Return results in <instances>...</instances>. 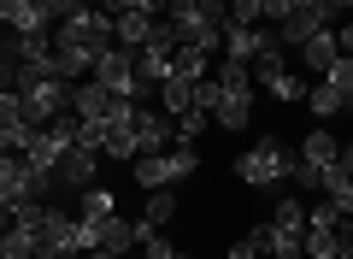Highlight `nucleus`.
Returning a JSON list of instances; mask_svg holds the SVG:
<instances>
[{"label":"nucleus","instance_id":"obj_1","mask_svg":"<svg viewBox=\"0 0 353 259\" xmlns=\"http://www.w3.org/2000/svg\"><path fill=\"white\" fill-rule=\"evenodd\" d=\"M53 48H83L88 59H101V53L118 48V30H112V12L101 6H77L59 30H53Z\"/></svg>","mask_w":353,"mask_h":259},{"label":"nucleus","instance_id":"obj_2","mask_svg":"<svg viewBox=\"0 0 353 259\" xmlns=\"http://www.w3.org/2000/svg\"><path fill=\"white\" fill-rule=\"evenodd\" d=\"M289 165H294V153L283 148L277 136H259V142L236 160V177H241L248 189H283V183H289Z\"/></svg>","mask_w":353,"mask_h":259},{"label":"nucleus","instance_id":"obj_3","mask_svg":"<svg viewBox=\"0 0 353 259\" xmlns=\"http://www.w3.org/2000/svg\"><path fill=\"white\" fill-rule=\"evenodd\" d=\"M71 88L77 83H65V77H30V71H18V95H24V106H30V124H41V130L71 112Z\"/></svg>","mask_w":353,"mask_h":259},{"label":"nucleus","instance_id":"obj_4","mask_svg":"<svg viewBox=\"0 0 353 259\" xmlns=\"http://www.w3.org/2000/svg\"><path fill=\"white\" fill-rule=\"evenodd\" d=\"M94 83H106L118 100H136V106H141V95H148V88H141V77H136V53H130V48L101 53V59H94Z\"/></svg>","mask_w":353,"mask_h":259},{"label":"nucleus","instance_id":"obj_5","mask_svg":"<svg viewBox=\"0 0 353 259\" xmlns=\"http://www.w3.org/2000/svg\"><path fill=\"white\" fill-rule=\"evenodd\" d=\"M101 153H106V160H124V165L141 153L136 148V100H118V106H112V118H106V148Z\"/></svg>","mask_w":353,"mask_h":259},{"label":"nucleus","instance_id":"obj_6","mask_svg":"<svg viewBox=\"0 0 353 259\" xmlns=\"http://www.w3.org/2000/svg\"><path fill=\"white\" fill-rule=\"evenodd\" d=\"M0 207H41V200H30V160L24 153H0Z\"/></svg>","mask_w":353,"mask_h":259},{"label":"nucleus","instance_id":"obj_7","mask_svg":"<svg viewBox=\"0 0 353 259\" xmlns=\"http://www.w3.org/2000/svg\"><path fill=\"white\" fill-rule=\"evenodd\" d=\"M41 242L53 247L59 259H71V253H83V236H77V218L71 212H59V207H41Z\"/></svg>","mask_w":353,"mask_h":259},{"label":"nucleus","instance_id":"obj_8","mask_svg":"<svg viewBox=\"0 0 353 259\" xmlns=\"http://www.w3.org/2000/svg\"><path fill=\"white\" fill-rule=\"evenodd\" d=\"M171 142H176V124L165 118L159 106H136V148L141 153H165ZM141 153H136V160H141Z\"/></svg>","mask_w":353,"mask_h":259},{"label":"nucleus","instance_id":"obj_9","mask_svg":"<svg viewBox=\"0 0 353 259\" xmlns=\"http://www.w3.org/2000/svg\"><path fill=\"white\" fill-rule=\"evenodd\" d=\"M112 106H118V95H112L106 83H94V77H83V83L71 88V112H77V118L106 124V118H112Z\"/></svg>","mask_w":353,"mask_h":259},{"label":"nucleus","instance_id":"obj_10","mask_svg":"<svg viewBox=\"0 0 353 259\" xmlns=\"http://www.w3.org/2000/svg\"><path fill=\"white\" fill-rule=\"evenodd\" d=\"M94 171H101V153H94V148H65L59 165H53V177H59L65 189H88Z\"/></svg>","mask_w":353,"mask_h":259},{"label":"nucleus","instance_id":"obj_11","mask_svg":"<svg viewBox=\"0 0 353 259\" xmlns=\"http://www.w3.org/2000/svg\"><path fill=\"white\" fill-rule=\"evenodd\" d=\"M0 30H12V36H48L36 0H0Z\"/></svg>","mask_w":353,"mask_h":259},{"label":"nucleus","instance_id":"obj_12","mask_svg":"<svg viewBox=\"0 0 353 259\" xmlns=\"http://www.w3.org/2000/svg\"><path fill=\"white\" fill-rule=\"evenodd\" d=\"M301 59H306V71H312V77H330V71H336V59H341L336 30H318V36H306V41H301Z\"/></svg>","mask_w":353,"mask_h":259},{"label":"nucleus","instance_id":"obj_13","mask_svg":"<svg viewBox=\"0 0 353 259\" xmlns=\"http://www.w3.org/2000/svg\"><path fill=\"white\" fill-rule=\"evenodd\" d=\"M94 224V247H106V253H124L130 259V247H136V230H130V218H88Z\"/></svg>","mask_w":353,"mask_h":259},{"label":"nucleus","instance_id":"obj_14","mask_svg":"<svg viewBox=\"0 0 353 259\" xmlns=\"http://www.w3.org/2000/svg\"><path fill=\"white\" fill-rule=\"evenodd\" d=\"M248 71H253V83H271L277 71H289V48H283V41L271 36V30H265V41H259V53H253V65H248Z\"/></svg>","mask_w":353,"mask_h":259},{"label":"nucleus","instance_id":"obj_15","mask_svg":"<svg viewBox=\"0 0 353 259\" xmlns=\"http://www.w3.org/2000/svg\"><path fill=\"white\" fill-rule=\"evenodd\" d=\"M112 30H118V48H130V53H141L153 41V18L148 12H118Z\"/></svg>","mask_w":353,"mask_h":259},{"label":"nucleus","instance_id":"obj_16","mask_svg":"<svg viewBox=\"0 0 353 259\" xmlns=\"http://www.w3.org/2000/svg\"><path fill=\"white\" fill-rule=\"evenodd\" d=\"M194 106V83H189V77H165V83H159V112H165V118H183V112H189Z\"/></svg>","mask_w":353,"mask_h":259},{"label":"nucleus","instance_id":"obj_17","mask_svg":"<svg viewBox=\"0 0 353 259\" xmlns=\"http://www.w3.org/2000/svg\"><path fill=\"white\" fill-rule=\"evenodd\" d=\"M301 160H306V165H318V171H330V165L341 160V142L330 136V130H306V142H301Z\"/></svg>","mask_w":353,"mask_h":259},{"label":"nucleus","instance_id":"obj_18","mask_svg":"<svg viewBox=\"0 0 353 259\" xmlns=\"http://www.w3.org/2000/svg\"><path fill=\"white\" fill-rule=\"evenodd\" d=\"M130 183L136 189H171V171H165V153H141V160H130Z\"/></svg>","mask_w":353,"mask_h":259},{"label":"nucleus","instance_id":"obj_19","mask_svg":"<svg viewBox=\"0 0 353 259\" xmlns=\"http://www.w3.org/2000/svg\"><path fill=\"white\" fill-rule=\"evenodd\" d=\"M248 118H253V95H218V106H212L218 130H248Z\"/></svg>","mask_w":353,"mask_h":259},{"label":"nucleus","instance_id":"obj_20","mask_svg":"<svg viewBox=\"0 0 353 259\" xmlns=\"http://www.w3.org/2000/svg\"><path fill=\"white\" fill-rule=\"evenodd\" d=\"M259 41H265V30H241V24H224V59H236V65H253Z\"/></svg>","mask_w":353,"mask_h":259},{"label":"nucleus","instance_id":"obj_21","mask_svg":"<svg viewBox=\"0 0 353 259\" xmlns=\"http://www.w3.org/2000/svg\"><path fill=\"white\" fill-rule=\"evenodd\" d=\"M306 106H312V118H341V112H347L341 106V88L330 83V77H318V83L306 88Z\"/></svg>","mask_w":353,"mask_h":259},{"label":"nucleus","instance_id":"obj_22","mask_svg":"<svg viewBox=\"0 0 353 259\" xmlns=\"http://www.w3.org/2000/svg\"><path fill=\"white\" fill-rule=\"evenodd\" d=\"M194 165H201V148H194V142H171V148H165V171H171V183L194 177Z\"/></svg>","mask_w":353,"mask_h":259},{"label":"nucleus","instance_id":"obj_23","mask_svg":"<svg viewBox=\"0 0 353 259\" xmlns=\"http://www.w3.org/2000/svg\"><path fill=\"white\" fill-rule=\"evenodd\" d=\"M171 71H176V77H189V83H201V77L212 71V53H201V48H176V53H171Z\"/></svg>","mask_w":353,"mask_h":259},{"label":"nucleus","instance_id":"obj_24","mask_svg":"<svg viewBox=\"0 0 353 259\" xmlns=\"http://www.w3.org/2000/svg\"><path fill=\"white\" fill-rule=\"evenodd\" d=\"M171 218H176V189H153L141 224H148V230H159V224H171Z\"/></svg>","mask_w":353,"mask_h":259},{"label":"nucleus","instance_id":"obj_25","mask_svg":"<svg viewBox=\"0 0 353 259\" xmlns=\"http://www.w3.org/2000/svg\"><path fill=\"white\" fill-rule=\"evenodd\" d=\"M271 230H283V236H301L306 230V207L294 195H283L277 200V212H271Z\"/></svg>","mask_w":353,"mask_h":259},{"label":"nucleus","instance_id":"obj_26","mask_svg":"<svg viewBox=\"0 0 353 259\" xmlns=\"http://www.w3.org/2000/svg\"><path fill=\"white\" fill-rule=\"evenodd\" d=\"M218 88H224V95H253V71L236 65V59H224L218 65Z\"/></svg>","mask_w":353,"mask_h":259},{"label":"nucleus","instance_id":"obj_27","mask_svg":"<svg viewBox=\"0 0 353 259\" xmlns=\"http://www.w3.org/2000/svg\"><path fill=\"white\" fill-rule=\"evenodd\" d=\"M0 124H12V130H24V124H30V106H24L18 88H0ZM36 130H41V124H36Z\"/></svg>","mask_w":353,"mask_h":259},{"label":"nucleus","instance_id":"obj_28","mask_svg":"<svg viewBox=\"0 0 353 259\" xmlns=\"http://www.w3.org/2000/svg\"><path fill=\"white\" fill-rule=\"evenodd\" d=\"M77 195H83V218H112V189L88 183V189H77Z\"/></svg>","mask_w":353,"mask_h":259},{"label":"nucleus","instance_id":"obj_29","mask_svg":"<svg viewBox=\"0 0 353 259\" xmlns=\"http://www.w3.org/2000/svg\"><path fill=\"white\" fill-rule=\"evenodd\" d=\"M171 124H176V142H201V136H206V124H212V112L189 106L183 118H171Z\"/></svg>","mask_w":353,"mask_h":259},{"label":"nucleus","instance_id":"obj_30","mask_svg":"<svg viewBox=\"0 0 353 259\" xmlns=\"http://www.w3.org/2000/svg\"><path fill=\"white\" fill-rule=\"evenodd\" d=\"M265 88H271V95H277V100H306V83H301V77H294V71H277V77H271V83H265Z\"/></svg>","mask_w":353,"mask_h":259},{"label":"nucleus","instance_id":"obj_31","mask_svg":"<svg viewBox=\"0 0 353 259\" xmlns=\"http://www.w3.org/2000/svg\"><path fill=\"white\" fill-rule=\"evenodd\" d=\"M259 0H230V18H224V24H241V30H259Z\"/></svg>","mask_w":353,"mask_h":259},{"label":"nucleus","instance_id":"obj_32","mask_svg":"<svg viewBox=\"0 0 353 259\" xmlns=\"http://www.w3.org/2000/svg\"><path fill=\"white\" fill-rule=\"evenodd\" d=\"M36 6H41V24H48V30H59L65 18L77 12V0H36Z\"/></svg>","mask_w":353,"mask_h":259},{"label":"nucleus","instance_id":"obj_33","mask_svg":"<svg viewBox=\"0 0 353 259\" xmlns=\"http://www.w3.org/2000/svg\"><path fill=\"white\" fill-rule=\"evenodd\" d=\"M141 259H194V253H183V247H171L165 236H153V242H141Z\"/></svg>","mask_w":353,"mask_h":259},{"label":"nucleus","instance_id":"obj_34","mask_svg":"<svg viewBox=\"0 0 353 259\" xmlns=\"http://www.w3.org/2000/svg\"><path fill=\"white\" fill-rule=\"evenodd\" d=\"M336 259H353V218L336 224Z\"/></svg>","mask_w":353,"mask_h":259},{"label":"nucleus","instance_id":"obj_35","mask_svg":"<svg viewBox=\"0 0 353 259\" xmlns=\"http://www.w3.org/2000/svg\"><path fill=\"white\" fill-rule=\"evenodd\" d=\"M259 12H265V18H271V30H277V24H283V18H289V0H259Z\"/></svg>","mask_w":353,"mask_h":259},{"label":"nucleus","instance_id":"obj_36","mask_svg":"<svg viewBox=\"0 0 353 259\" xmlns=\"http://www.w3.org/2000/svg\"><path fill=\"white\" fill-rule=\"evenodd\" d=\"M230 259H271V253H259V247H253V242H248V236H241V242H236V247H230Z\"/></svg>","mask_w":353,"mask_h":259},{"label":"nucleus","instance_id":"obj_37","mask_svg":"<svg viewBox=\"0 0 353 259\" xmlns=\"http://www.w3.org/2000/svg\"><path fill=\"white\" fill-rule=\"evenodd\" d=\"M336 48H341V59H353V24L336 30Z\"/></svg>","mask_w":353,"mask_h":259},{"label":"nucleus","instance_id":"obj_38","mask_svg":"<svg viewBox=\"0 0 353 259\" xmlns=\"http://www.w3.org/2000/svg\"><path fill=\"white\" fill-rule=\"evenodd\" d=\"M101 12H112V18L118 12H136V0H101Z\"/></svg>","mask_w":353,"mask_h":259},{"label":"nucleus","instance_id":"obj_39","mask_svg":"<svg viewBox=\"0 0 353 259\" xmlns=\"http://www.w3.org/2000/svg\"><path fill=\"white\" fill-rule=\"evenodd\" d=\"M71 259H124V253H106V247H94V253H71Z\"/></svg>","mask_w":353,"mask_h":259},{"label":"nucleus","instance_id":"obj_40","mask_svg":"<svg viewBox=\"0 0 353 259\" xmlns=\"http://www.w3.org/2000/svg\"><path fill=\"white\" fill-rule=\"evenodd\" d=\"M6 230H12V207H0V236H6Z\"/></svg>","mask_w":353,"mask_h":259},{"label":"nucleus","instance_id":"obj_41","mask_svg":"<svg viewBox=\"0 0 353 259\" xmlns=\"http://www.w3.org/2000/svg\"><path fill=\"white\" fill-rule=\"evenodd\" d=\"M347 6H353V0H330V12H336V18H341V12H347Z\"/></svg>","mask_w":353,"mask_h":259},{"label":"nucleus","instance_id":"obj_42","mask_svg":"<svg viewBox=\"0 0 353 259\" xmlns=\"http://www.w3.org/2000/svg\"><path fill=\"white\" fill-rule=\"evenodd\" d=\"M77 6H101V0H77Z\"/></svg>","mask_w":353,"mask_h":259}]
</instances>
